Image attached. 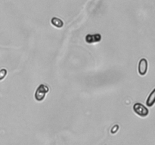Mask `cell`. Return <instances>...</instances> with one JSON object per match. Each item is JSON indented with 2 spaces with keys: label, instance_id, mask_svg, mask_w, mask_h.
Wrapping results in <instances>:
<instances>
[{
  "label": "cell",
  "instance_id": "obj_2",
  "mask_svg": "<svg viewBox=\"0 0 155 145\" xmlns=\"http://www.w3.org/2000/svg\"><path fill=\"white\" fill-rule=\"evenodd\" d=\"M133 111L141 117H146L149 114V110L141 103H136L133 105Z\"/></svg>",
  "mask_w": 155,
  "mask_h": 145
},
{
  "label": "cell",
  "instance_id": "obj_1",
  "mask_svg": "<svg viewBox=\"0 0 155 145\" xmlns=\"http://www.w3.org/2000/svg\"><path fill=\"white\" fill-rule=\"evenodd\" d=\"M49 92V89L47 85L44 84L39 85V87L36 89V92H35V99L37 101L40 102L42 101L45 98V95Z\"/></svg>",
  "mask_w": 155,
  "mask_h": 145
},
{
  "label": "cell",
  "instance_id": "obj_7",
  "mask_svg": "<svg viewBox=\"0 0 155 145\" xmlns=\"http://www.w3.org/2000/svg\"><path fill=\"white\" fill-rule=\"evenodd\" d=\"M7 75V70L5 69H2L0 70V80H2Z\"/></svg>",
  "mask_w": 155,
  "mask_h": 145
},
{
  "label": "cell",
  "instance_id": "obj_4",
  "mask_svg": "<svg viewBox=\"0 0 155 145\" xmlns=\"http://www.w3.org/2000/svg\"><path fill=\"white\" fill-rule=\"evenodd\" d=\"M86 42L87 43H95V42H98L101 41V36L98 33L94 35L88 34L86 36Z\"/></svg>",
  "mask_w": 155,
  "mask_h": 145
},
{
  "label": "cell",
  "instance_id": "obj_6",
  "mask_svg": "<svg viewBox=\"0 0 155 145\" xmlns=\"http://www.w3.org/2000/svg\"><path fill=\"white\" fill-rule=\"evenodd\" d=\"M51 23L53 26L58 27V28H61L64 26V22L61 19L58 18H52L51 20Z\"/></svg>",
  "mask_w": 155,
  "mask_h": 145
},
{
  "label": "cell",
  "instance_id": "obj_3",
  "mask_svg": "<svg viewBox=\"0 0 155 145\" xmlns=\"http://www.w3.org/2000/svg\"><path fill=\"white\" fill-rule=\"evenodd\" d=\"M148 68V60L145 58H142L139 62L138 65V72L140 76H145L147 73Z\"/></svg>",
  "mask_w": 155,
  "mask_h": 145
},
{
  "label": "cell",
  "instance_id": "obj_5",
  "mask_svg": "<svg viewBox=\"0 0 155 145\" xmlns=\"http://www.w3.org/2000/svg\"><path fill=\"white\" fill-rule=\"evenodd\" d=\"M155 104V88L151 91L146 100V105L148 107H153Z\"/></svg>",
  "mask_w": 155,
  "mask_h": 145
},
{
  "label": "cell",
  "instance_id": "obj_8",
  "mask_svg": "<svg viewBox=\"0 0 155 145\" xmlns=\"http://www.w3.org/2000/svg\"><path fill=\"white\" fill-rule=\"evenodd\" d=\"M118 129H119V126H118L117 125H114V126L113 128H111V133H112V134H115V133L117 131Z\"/></svg>",
  "mask_w": 155,
  "mask_h": 145
}]
</instances>
